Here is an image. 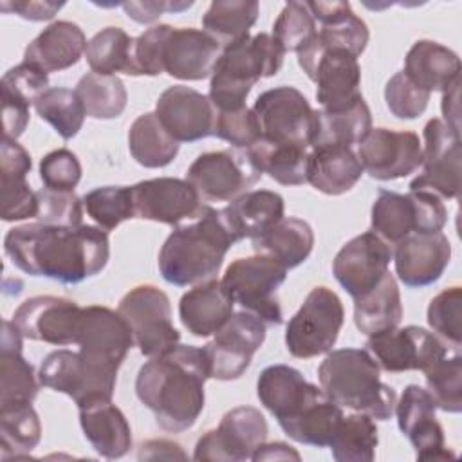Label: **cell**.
<instances>
[{
	"label": "cell",
	"instance_id": "cell-1",
	"mask_svg": "<svg viewBox=\"0 0 462 462\" xmlns=\"http://www.w3.org/2000/svg\"><path fill=\"white\" fill-rule=\"evenodd\" d=\"M5 256L31 276L76 285L101 273L110 256L108 233L97 226H16L4 238Z\"/></svg>",
	"mask_w": 462,
	"mask_h": 462
},
{
	"label": "cell",
	"instance_id": "cell-2",
	"mask_svg": "<svg viewBox=\"0 0 462 462\" xmlns=\"http://www.w3.org/2000/svg\"><path fill=\"white\" fill-rule=\"evenodd\" d=\"M209 365L204 346L177 345L173 350L150 357L135 377L139 401L153 411L157 424L171 433L189 430L204 410V384Z\"/></svg>",
	"mask_w": 462,
	"mask_h": 462
},
{
	"label": "cell",
	"instance_id": "cell-3",
	"mask_svg": "<svg viewBox=\"0 0 462 462\" xmlns=\"http://www.w3.org/2000/svg\"><path fill=\"white\" fill-rule=\"evenodd\" d=\"M236 244L222 211L204 204L202 211L175 229L159 251L162 278L177 287L197 285L213 280L229 247Z\"/></svg>",
	"mask_w": 462,
	"mask_h": 462
},
{
	"label": "cell",
	"instance_id": "cell-4",
	"mask_svg": "<svg viewBox=\"0 0 462 462\" xmlns=\"http://www.w3.org/2000/svg\"><path fill=\"white\" fill-rule=\"evenodd\" d=\"M325 395L375 420H388L393 415L397 393L381 381V368L366 348H337L327 352L318 368Z\"/></svg>",
	"mask_w": 462,
	"mask_h": 462
},
{
	"label": "cell",
	"instance_id": "cell-5",
	"mask_svg": "<svg viewBox=\"0 0 462 462\" xmlns=\"http://www.w3.org/2000/svg\"><path fill=\"white\" fill-rule=\"evenodd\" d=\"M285 51L269 32L240 38L222 47L209 81V101L215 110H236L245 105L251 88L278 74Z\"/></svg>",
	"mask_w": 462,
	"mask_h": 462
},
{
	"label": "cell",
	"instance_id": "cell-6",
	"mask_svg": "<svg viewBox=\"0 0 462 462\" xmlns=\"http://www.w3.org/2000/svg\"><path fill=\"white\" fill-rule=\"evenodd\" d=\"M119 366L96 361L85 354L60 348L45 356L38 379L43 386L69 395L78 408L112 401Z\"/></svg>",
	"mask_w": 462,
	"mask_h": 462
},
{
	"label": "cell",
	"instance_id": "cell-7",
	"mask_svg": "<svg viewBox=\"0 0 462 462\" xmlns=\"http://www.w3.org/2000/svg\"><path fill=\"white\" fill-rule=\"evenodd\" d=\"M372 231L390 245L411 233H435L448 222L442 199L426 189H410L406 195L379 189L372 204Z\"/></svg>",
	"mask_w": 462,
	"mask_h": 462
},
{
	"label": "cell",
	"instance_id": "cell-8",
	"mask_svg": "<svg viewBox=\"0 0 462 462\" xmlns=\"http://www.w3.org/2000/svg\"><path fill=\"white\" fill-rule=\"evenodd\" d=\"M287 267L267 254L236 258L222 276V285L235 303L258 316L265 325L283 321L278 289L287 278Z\"/></svg>",
	"mask_w": 462,
	"mask_h": 462
},
{
	"label": "cell",
	"instance_id": "cell-9",
	"mask_svg": "<svg viewBox=\"0 0 462 462\" xmlns=\"http://www.w3.org/2000/svg\"><path fill=\"white\" fill-rule=\"evenodd\" d=\"M345 321L339 296L328 287H314L285 328V346L298 359L332 350Z\"/></svg>",
	"mask_w": 462,
	"mask_h": 462
},
{
	"label": "cell",
	"instance_id": "cell-10",
	"mask_svg": "<svg viewBox=\"0 0 462 462\" xmlns=\"http://www.w3.org/2000/svg\"><path fill=\"white\" fill-rule=\"evenodd\" d=\"M117 312L128 323L134 343L146 357H157L173 350L180 334L171 319L170 298L155 285H137L119 301Z\"/></svg>",
	"mask_w": 462,
	"mask_h": 462
},
{
	"label": "cell",
	"instance_id": "cell-11",
	"mask_svg": "<svg viewBox=\"0 0 462 462\" xmlns=\"http://www.w3.org/2000/svg\"><path fill=\"white\" fill-rule=\"evenodd\" d=\"M296 56L298 65L318 87L316 99L321 110H343L363 97L359 90L361 67L348 51L325 49L314 38Z\"/></svg>",
	"mask_w": 462,
	"mask_h": 462
},
{
	"label": "cell",
	"instance_id": "cell-12",
	"mask_svg": "<svg viewBox=\"0 0 462 462\" xmlns=\"http://www.w3.org/2000/svg\"><path fill=\"white\" fill-rule=\"evenodd\" d=\"M260 179L251 153L238 148L200 153L186 171V180L204 202H231Z\"/></svg>",
	"mask_w": 462,
	"mask_h": 462
},
{
	"label": "cell",
	"instance_id": "cell-13",
	"mask_svg": "<svg viewBox=\"0 0 462 462\" xmlns=\"http://www.w3.org/2000/svg\"><path fill=\"white\" fill-rule=\"evenodd\" d=\"M253 112L263 139L310 150L316 110L298 88L282 85L262 92L253 105Z\"/></svg>",
	"mask_w": 462,
	"mask_h": 462
},
{
	"label": "cell",
	"instance_id": "cell-14",
	"mask_svg": "<svg viewBox=\"0 0 462 462\" xmlns=\"http://www.w3.org/2000/svg\"><path fill=\"white\" fill-rule=\"evenodd\" d=\"M366 350L381 370L397 374L424 370L437 359L458 348L446 345L439 336L422 327L408 325L368 336Z\"/></svg>",
	"mask_w": 462,
	"mask_h": 462
},
{
	"label": "cell",
	"instance_id": "cell-15",
	"mask_svg": "<svg viewBox=\"0 0 462 462\" xmlns=\"http://www.w3.org/2000/svg\"><path fill=\"white\" fill-rule=\"evenodd\" d=\"M265 323L247 312H233L227 323L204 346L209 377L218 381H235L245 374L254 352L263 345Z\"/></svg>",
	"mask_w": 462,
	"mask_h": 462
},
{
	"label": "cell",
	"instance_id": "cell-16",
	"mask_svg": "<svg viewBox=\"0 0 462 462\" xmlns=\"http://www.w3.org/2000/svg\"><path fill=\"white\" fill-rule=\"evenodd\" d=\"M267 420L253 406L229 410L215 430L206 431L195 444V460L240 462L253 458V453L267 439Z\"/></svg>",
	"mask_w": 462,
	"mask_h": 462
},
{
	"label": "cell",
	"instance_id": "cell-17",
	"mask_svg": "<svg viewBox=\"0 0 462 462\" xmlns=\"http://www.w3.org/2000/svg\"><path fill=\"white\" fill-rule=\"evenodd\" d=\"M422 144V173L410 182V189H426L440 199H457L460 189V135L442 119L426 123Z\"/></svg>",
	"mask_w": 462,
	"mask_h": 462
},
{
	"label": "cell",
	"instance_id": "cell-18",
	"mask_svg": "<svg viewBox=\"0 0 462 462\" xmlns=\"http://www.w3.org/2000/svg\"><path fill=\"white\" fill-rule=\"evenodd\" d=\"M83 307L61 296H32L20 303L13 314L14 325L25 339L54 346L78 343Z\"/></svg>",
	"mask_w": 462,
	"mask_h": 462
},
{
	"label": "cell",
	"instance_id": "cell-19",
	"mask_svg": "<svg viewBox=\"0 0 462 462\" xmlns=\"http://www.w3.org/2000/svg\"><path fill=\"white\" fill-rule=\"evenodd\" d=\"M363 170L377 180L402 179L422 164V143L415 132L372 128L359 143Z\"/></svg>",
	"mask_w": 462,
	"mask_h": 462
},
{
	"label": "cell",
	"instance_id": "cell-20",
	"mask_svg": "<svg viewBox=\"0 0 462 462\" xmlns=\"http://www.w3.org/2000/svg\"><path fill=\"white\" fill-rule=\"evenodd\" d=\"M392 245L372 229L348 240L332 262L337 283L356 300L372 291L388 273Z\"/></svg>",
	"mask_w": 462,
	"mask_h": 462
},
{
	"label": "cell",
	"instance_id": "cell-21",
	"mask_svg": "<svg viewBox=\"0 0 462 462\" xmlns=\"http://www.w3.org/2000/svg\"><path fill=\"white\" fill-rule=\"evenodd\" d=\"M399 430L410 439L419 460H448L455 453L446 448L444 430L437 420V402L433 395L419 386L408 384L393 410Z\"/></svg>",
	"mask_w": 462,
	"mask_h": 462
},
{
	"label": "cell",
	"instance_id": "cell-22",
	"mask_svg": "<svg viewBox=\"0 0 462 462\" xmlns=\"http://www.w3.org/2000/svg\"><path fill=\"white\" fill-rule=\"evenodd\" d=\"M135 217L180 226L193 220L204 208L199 193L186 179L157 177L132 186Z\"/></svg>",
	"mask_w": 462,
	"mask_h": 462
},
{
	"label": "cell",
	"instance_id": "cell-23",
	"mask_svg": "<svg viewBox=\"0 0 462 462\" xmlns=\"http://www.w3.org/2000/svg\"><path fill=\"white\" fill-rule=\"evenodd\" d=\"M222 43L204 29L166 27L161 45V69L171 78L200 81L211 78Z\"/></svg>",
	"mask_w": 462,
	"mask_h": 462
},
{
	"label": "cell",
	"instance_id": "cell-24",
	"mask_svg": "<svg viewBox=\"0 0 462 462\" xmlns=\"http://www.w3.org/2000/svg\"><path fill=\"white\" fill-rule=\"evenodd\" d=\"M155 114L177 143H193L213 135L215 106L208 96L191 87H168L155 103Z\"/></svg>",
	"mask_w": 462,
	"mask_h": 462
},
{
	"label": "cell",
	"instance_id": "cell-25",
	"mask_svg": "<svg viewBox=\"0 0 462 462\" xmlns=\"http://www.w3.org/2000/svg\"><path fill=\"white\" fill-rule=\"evenodd\" d=\"M392 260L399 280L406 287H428L449 265L451 244L440 231L411 233L395 244Z\"/></svg>",
	"mask_w": 462,
	"mask_h": 462
},
{
	"label": "cell",
	"instance_id": "cell-26",
	"mask_svg": "<svg viewBox=\"0 0 462 462\" xmlns=\"http://www.w3.org/2000/svg\"><path fill=\"white\" fill-rule=\"evenodd\" d=\"M76 345L87 357L121 366L135 343L128 323L117 310L88 305L83 307Z\"/></svg>",
	"mask_w": 462,
	"mask_h": 462
},
{
	"label": "cell",
	"instance_id": "cell-27",
	"mask_svg": "<svg viewBox=\"0 0 462 462\" xmlns=\"http://www.w3.org/2000/svg\"><path fill=\"white\" fill-rule=\"evenodd\" d=\"M32 168L29 152L16 139H2L0 144V186H2V220L14 222L36 218L40 202L31 189L27 173Z\"/></svg>",
	"mask_w": 462,
	"mask_h": 462
},
{
	"label": "cell",
	"instance_id": "cell-28",
	"mask_svg": "<svg viewBox=\"0 0 462 462\" xmlns=\"http://www.w3.org/2000/svg\"><path fill=\"white\" fill-rule=\"evenodd\" d=\"M321 393V388L309 383L300 370L289 365H271L262 370L256 381V395L278 424L298 415Z\"/></svg>",
	"mask_w": 462,
	"mask_h": 462
},
{
	"label": "cell",
	"instance_id": "cell-29",
	"mask_svg": "<svg viewBox=\"0 0 462 462\" xmlns=\"http://www.w3.org/2000/svg\"><path fill=\"white\" fill-rule=\"evenodd\" d=\"M235 301L220 280H208L193 285L179 301V318L184 328L195 337L217 334L233 316Z\"/></svg>",
	"mask_w": 462,
	"mask_h": 462
},
{
	"label": "cell",
	"instance_id": "cell-30",
	"mask_svg": "<svg viewBox=\"0 0 462 462\" xmlns=\"http://www.w3.org/2000/svg\"><path fill=\"white\" fill-rule=\"evenodd\" d=\"M87 38L81 27L69 20H58L47 25L23 52V61L51 74L76 65L87 49Z\"/></svg>",
	"mask_w": 462,
	"mask_h": 462
},
{
	"label": "cell",
	"instance_id": "cell-31",
	"mask_svg": "<svg viewBox=\"0 0 462 462\" xmlns=\"http://www.w3.org/2000/svg\"><path fill=\"white\" fill-rule=\"evenodd\" d=\"M23 336L14 321L2 323L0 341V406L32 402L38 395L40 379L34 366L22 356Z\"/></svg>",
	"mask_w": 462,
	"mask_h": 462
},
{
	"label": "cell",
	"instance_id": "cell-32",
	"mask_svg": "<svg viewBox=\"0 0 462 462\" xmlns=\"http://www.w3.org/2000/svg\"><path fill=\"white\" fill-rule=\"evenodd\" d=\"M363 171L361 161L352 146L316 144L309 150L307 182L325 195L350 191Z\"/></svg>",
	"mask_w": 462,
	"mask_h": 462
},
{
	"label": "cell",
	"instance_id": "cell-33",
	"mask_svg": "<svg viewBox=\"0 0 462 462\" xmlns=\"http://www.w3.org/2000/svg\"><path fill=\"white\" fill-rule=\"evenodd\" d=\"M312 18L319 22L316 42L325 49H343L359 58L366 49L370 32L348 2H305Z\"/></svg>",
	"mask_w": 462,
	"mask_h": 462
},
{
	"label": "cell",
	"instance_id": "cell-34",
	"mask_svg": "<svg viewBox=\"0 0 462 462\" xmlns=\"http://www.w3.org/2000/svg\"><path fill=\"white\" fill-rule=\"evenodd\" d=\"M402 72L428 94L444 92L460 79V58L439 42L417 40L404 58Z\"/></svg>",
	"mask_w": 462,
	"mask_h": 462
},
{
	"label": "cell",
	"instance_id": "cell-35",
	"mask_svg": "<svg viewBox=\"0 0 462 462\" xmlns=\"http://www.w3.org/2000/svg\"><path fill=\"white\" fill-rule=\"evenodd\" d=\"M220 211L235 240L240 242L244 238L260 236L278 220H282L285 213V202L283 197L276 191L253 189L242 193Z\"/></svg>",
	"mask_w": 462,
	"mask_h": 462
},
{
	"label": "cell",
	"instance_id": "cell-36",
	"mask_svg": "<svg viewBox=\"0 0 462 462\" xmlns=\"http://www.w3.org/2000/svg\"><path fill=\"white\" fill-rule=\"evenodd\" d=\"M78 410L83 435L99 457L121 458L130 451V424L125 413L112 401L96 402Z\"/></svg>",
	"mask_w": 462,
	"mask_h": 462
},
{
	"label": "cell",
	"instance_id": "cell-37",
	"mask_svg": "<svg viewBox=\"0 0 462 462\" xmlns=\"http://www.w3.org/2000/svg\"><path fill=\"white\" fill-rule=\"evenodd\" d=\"M258 254H267L287 269L303 263L314 247V231L309 222L296 217H283L260 236L251 238Z\"/></svg>",
	"mask_w": 462,
	"mask_h": 462
},
{
	"label": "cell",
	"instance_id": "cell-38",
	"mask_svg": "<svg viewBox=\"0 0 462 462\" xmlns=\"http://www.w3.org/2000/svg\"><path fill=\"white\" fill-rule=\"evenodd\" d=\"M401 319V292L390 271L372 291L354 300V323L365 336L399 327Z\"/></svg>",
	"mask_w": 462,
	"mask_h": 462
},
{
	"label": "cell",
	"instance_id": "cell-39",
	"mask_svg": "<svg viewBox=\"0 0 462 462\" xmlns=\"http://www.w3.org/2000/svg\"><path fill=\"white\" fill-rule=\"evenodd\" d=\"M343 415V408L330 401L323 392L298 415L280 422V428L285 431L289 439L300 444L328 448Z\"/></svg>",
	"mask_w": 462,
	"mask_h": 462
},
{
	"label": "cell",
	"instance_id": "cell-40",
	"mask_svg": "<svg viewBox=\"0 0 462 462\" xmlns=\"http://www.w3.org/2000/svg\"><path fill=\"white\" fill-rule=\"evenodd\" d=\"M128 150L141 166L162 168L177 157L179 143L166 132L155 112H146L128 130Z\"/></svg>",
	"mask_w": 462,
	"mask_h": 462
},
{
	"label": "cell",
	"instance_id": "cell-41",
	"mask_svg": "<svg viewBox=\"0 0 462 462\" xmlns=\"http://www.w3.org/2000/svg\"><path fill=\"white\" fill-rule=\"evenodd\" d=\"M370 130H372V114L365 97H359L348 108L336 110V112H327L319 108L316 110V130H314L312 146L359 144Z\"/></svg>",
	"mask_w": 462,
	"mask_h": 462
},
{
	"label": "cell",
	"instance_id": "cell-42",
	"mask_svg": "<svg viewBox=\"0 0 462 462\" xmlns=\"http://www.w3.org/2000/svg\"><path fill=\"white\" fill-rule=\"evenodd\" d=\"M262 173L283 186H301L307 182L309 150L296 144L273 143L263 137L247 148Z\"/></svg>",
	"mask_w": 462,
	"mask_h": 462
},
{
	"label": "cell",
	"instance_id": "cell-43",
	"mask_svg": "<svg viewBox=\"0 0 462 462\" xmlns=\"http://www.w3.org/2000/svg\"><path fill=\"white\" fill-rule=\"evenodd\" d=\"M42 439V424L32 402L0 406V457H27Z\"/></svg>",
	"mask_w": 462,
	"mask_h": 462
},
{
	"label": "cell",
	"instance_id": "cell-44",
	"mask_svg": "<svg viewBox=\"0 0 462 462\" xmlns=\"http://www.w3.org/2000/svg\"><path fill=\"white\" fill-rule=\"evenodd\" d=\"M134 40L121 27H105L96 32L85 49V58L92 72L110 74L123 72L135 76L134 67Z\"/></svg>",
	"mask_w": 462,
	"mask_h": 462
},
{
	"label": "cell",
	"instance_id": "cell-45",
	"mask_svg": "<svg viewBox=\"0 0 462 462\" xmlns=\"http://www.w3.org/2000/svg\"><path fill=\"white\" fill-rule=\"evenodd\" d=\"M379 444L377 426L366 413L343 415L328 448L337 462H372Z\"/></svg>",
	"mask_w": 462,
	"mask_h": 462
},
{
	"label": "cell",
	"instance_id": "cell-46",
	"mask_svg": "<svg viewBox=\"0 0 462 462\" xmlns=\"http://www.w3.org/2000/svg\"><path fill=\"white\" fill-rule=\"evenodd\" d=\"M258 11L260 5L254 0H215L202 16V27L224 47L249 36Z\"/></svg>",
	"mask_w": 462,
	"mask_h": 462
},
{
	"label": "cell",
	"instance_id": "cell-47",
	"mask_svg": "<svg viewBox=\"0 0 462 462\" xmlns=\"http://www.w3.org/2000/svg\"><path fill=\"white\" fill-rule=\"evenodd\" d=\"M76 94L79 96L85 112L92 119H116L126 106V88L117 76L88 72L78 85Z\"/></svg>",
	"mask_w": 462,
	"mask_h": 462
},
{
	"label": "cell",
	"instance_id": "cell-48",
	"mask_svg": "<svg viewBox=\"0 0 462 462\" xmlns=\"http://www.w3.org/2000/svg\"><path fill=\"white\" fill-rule=\"evenodd\" d=\"M34 110L65 141L72 139L81 130L87 117L85 106L76 90H69L63 87H52L45 90L34 101Z\"/></svg>",
	"mask_w": 462,
	"mask_h": 462
},
{
	"label": "cell",
	"instance_id": "cell-49",
	"mask_svg": "<svg viewBox=\"0 0 462 462\" xmlns=\"http://www.w3.org/2000/svg\"><path fill=\"white\" fill-rule=\"evenodd\" d=\"M428 392L433 395L437 408L448 413L462 410V357L458 350H451L444 357L422 370Z\"/></svg>",
	"mask_w": 462,
	"mask_h": 462
},
{
	"label": "cell",
	"instance_id": "cell-50",
	"mask_svg": "<svg viewBox=\"0 0 462 462\" xmlns=\"http://www.w3.org/2000/svg\"><path fill=\"white\" fill-rule=\"evenodd\" d=\"M87 215L105 231L116 229L121 222L134 218L132 186H101L83 197Z\"/></svg>",
	"mask_w": 462,
	"mask_h": 462
},
{
	"label": "cell",
	"instance_id": "cell-51",
	"mask_svg": "<svg viewBox=\"0 0 462 462\" xmlns=\"http://www.w3.org/2000/svg\"><path fill=\"white\" fill-rule=\"evenodd\" d=\"M316 34L318 25L305 2L285 4L273 25V36L285 52L298 54L316 38Z\"/></svg>",
	"mask_w": 462,
	"mask_h": 462
},
{
	"label": "cell",
	"instance_id": "cell-52",
	"mask_svg": "<svg viewBox=\"0 0 462 462\" xmlns=\"http://www.w3.org/2000/svg\"><path fill=\"white\" fill-rule=\"evenodd\" d=\"M45 90H49V74L31 63L22 61L2 76V105L31 108Z\"/></svg>",
	"mask_w": 462,
	"mask_h": 462
},
{
	"label": "cell",
	"instance_id": "cell-53",
	"mask_svg": "<svg viewBox=\"0 0 462 462\" xmlns=\"http://www.w3.org/2000/svg\"><path fill=\"white\" fill-rule=\"evenodd\" d=\"M460 316H462V291L449 287L439 292L428 305V325L446 345L460 348Z\"/></svg>",
	"mask_w": 462,
	"mask_h": 462
},
{
	"label": "cell",
	"instance_id": "cell-54",
	"mask_svg": "<svg viewBox=\"0 0 462 462\" xmlns=\"http://www.w3.org/2000/svg\"><path fill=\"white\" fill-rule=\"evenodd\" d=\"M213 135L229 143L233 148L247 150L260 141L262 132L253 108L242 106L236 110H215Z\"/></svg>",
	"mask_w": 462,
	"mask_h": 462
},
{
	"label": "cell",
	"instance_id": "cell-55",
	"mask_svg": "<svg viewBox=\"0 0 462 462\" xmlns=\"http://www.w3.org/2000/svg\"><path fill=\"white\" fill-rule=\"evenodd\" d=\"M430 96L419 88L402 70L395 72L384 85V101L397 119H417L424 114Z\"/></svg>",
	"mask_w": 462,
	"mask_h": 462
},
{
	"label": "cell",
	"instance_id": "cell-56",
	"mask_svg": "<svg viewBox=\"0 0 462 462\" xmlns=\"http://www.w3.org/2000/svg\"><path fill=\"white\" fill-rule=\"evenodd\" d=\"M38 193V222L49 226H81L83 220V199L74 191H56L42 188Z\"/></svg>",
	"mask_w": 462,
	"mask_h": 462
},
{
	"label": "cell",
	"instance_id": "cell-57",
	"mask_svg": "<svg viewBox=\"0 0 462 462\" xmlns=\"http://www.w3.org/2000/svg\"><path fill=\"white\" fill-rule=\"evenodd\" d=\"M40 179L43 188L56 191H74L81 179V164L67 148L49 152L40 161Z\"/></svg>",
	"mask_w": 462,
	"mask_h": 462
},
{
	"label": "cell",
	"instance_id": "cell-58",
	"mask_svg": "<svg viewBox=\"0 0 462 462\" xmlns=\"http://www.w3.org/2000/svg\"><path fill=\"white\" fill-rule=\"evenodd\" d=\"M168 23H159L146 29L134 40V67L135 76H157L161 69V45Z\"/></svg>",
	"mask_w": 462,
	"mask_h": 462
},
{
	"label": "cell",
	"instance_id": "cell-59",
	"mask_svg": "<svg viewBox=\"0 0 462 462\" xmlns=\"http://www.w3.org/2000/svg\"><path fill=\"white\" fill-rule=\"evenodd\" d=\"M193 2H123L121 7L125 9L126 16L137 23H152L162 13H179L191 7Z\"/></svg>",
	"mask_w": 462,
	"mask_h": 462
},
{
	"label": "cell",
	"instance_id": "cell-60",
	"mask_svg": "<svg viewBox=\"0 0 462 462\" xmlns=\"http://www.w3.org/2000/svg\"><path fill=\"white\" fill-rule=\"evenodd\" d=\"M63 5H65L63 2H38V0L9 2V0H4L0 4V9L4 13H14L31 22H42V20H51Z\"/></svg>",
	"mask_w": 462,
	"mask_h": 462
},
{
	"label": "cell",
	"instance_id": "cell-61",
	"mask_svg": "<svg viewBox=\"0 0 462 462\" xmlns=\"http://www.w3.org/2000/svg\"><path fill=\"white\" fill-rule=\"evenodd\" d=\"M139 460H157V458H188V455L182 451V448L173 442V440H166V439H153V440H146L141 444L139 453H137Z\"/></svg>",
	"mask_w": 462,
	"mask_h": 462
},
{
	"label": "cell",
	"instance_id": "cell-62",
	"mask_svg": "<svg viewBox=\"0 0 462 462\" xmlns=\"http://www.w3.org/2000/svg\"><path fill=\"white\" fill-rule=\"evenodd\" d=\"M442 116L444 123L460 135V79L442 92Z\"/></svg>",
	"mask_w": 462,
	"mask_h": 462
},
{
	"label": "cell",
	"instance_id": "cell-63",
	"mask_svg": "<svg viewBox=\"0 0 462 462\" xmlns=\"http://www.w3.org/2000/svg\"><path fill=\"white\" fill-rule=\"evenodd\" d=\"M300 453L285 444V442H269V444H260L258 449L253 453V458L254 462L258 460H300Z\"/></svg>",
	"mask_w": 462,
	"mask_h": 462
}]
</instances>
